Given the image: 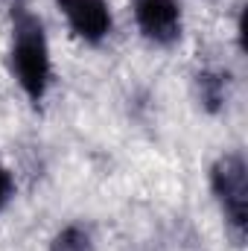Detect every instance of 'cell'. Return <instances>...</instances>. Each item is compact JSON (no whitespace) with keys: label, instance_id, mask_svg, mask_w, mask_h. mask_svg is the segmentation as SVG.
Wrapping results in <instances>:
<instances>
[{"label":"cell","instance_id":"obj_1","mask_svg":"<svg viewBox=\"0 0 248 251\" xmlns=\"http://www.w3.org/2000/svg\"><path fill=\"white\" fill-rule=\"evenodd\" d=\"M12 73L21 91L41 102L50 88V47L44 35L41 18H35L26 0H15L12 6Z\"/></svg>","mask_w":248,"mask_h":251},{"label":"cell","instance_id":"obj_2","mask_svg":"<svg viewBox=\"0 0 248 251\" xmlns=\"http://www.w3.org/2000/svg\"><path fill=\"white\" fill-rule=\"evenodd\" d=\"M210 187L225 213L228 228L237 240L246 237L248 228V170L243 155L228 152L210 167Z\"/></svg>","mask_w":248,"mask_h":251},{"label":"cell","instance_id":"obj_3","mask_svg":"<svg viewBox=\"0 0 248 251\" xmlns=\"http://www.w3.org/2000/svg\"><path fill=\"white\" fill-rule=\"evenodd\" d=\"M131 12H134V21H137V29L161 44V47H170L181 38V9L175 0H131Z\"/></svg>","mask_w":248,"mask_h":251},{"label":"cell","instance_id":"obj_4","mask_svg":"<svg viewBox=\"0 0 248 251\" xmlns=\"http://www.w3.org/2000/svg\"><path fill=\"white\" fill-rule=\"evenodd\" d=\"M67 26L85 44H99L111 32V9L108 0H56Z\"/></svg>","mask_w":248,"mask_h":251},{"label":"cell","instance_id":"obj_5","mask_svg":"<svg viewBox=\"0 0 248 251\" xmlns=\"http://www.w3.org/2000/svg\"><path fill=\"white\" fill-rule=\"evenodd\" d=\"M228 85H231V76L225 70H213V67L201 70L196 76V91H198L201 108L210 111V114H216L225 105V100H228Z\"/></svg>","mask_w":248,"mask_h":251},{"label":"cell","instance_id":"obj_6","mask_svg":"<svg viewBox=\"0 0 248 251\" xmlns=\"http://www.w3.org/2000/svg\"><path fill=\"white\" fill-rule=\"evenodd\" d=\"M50 251H94V240H91V231L82 228V225H67L56 234Z\"/></svg>","mask_w":248,"mask_h":251},{"label":"cell","instance_id":"obj_7","mask_svg":"<svg viewBox=\"0 0 248 251\" xmlns=\"http://www.w3.org/2000/svg\"><path fill=\"white\" fill-rule=\"evenodd\" d=\"M12 190H15V181H12V173L6 167H0V210L9 204L12 199Z\"/></svg>","mask_w":248,"mask_h":251}]
</instances>
